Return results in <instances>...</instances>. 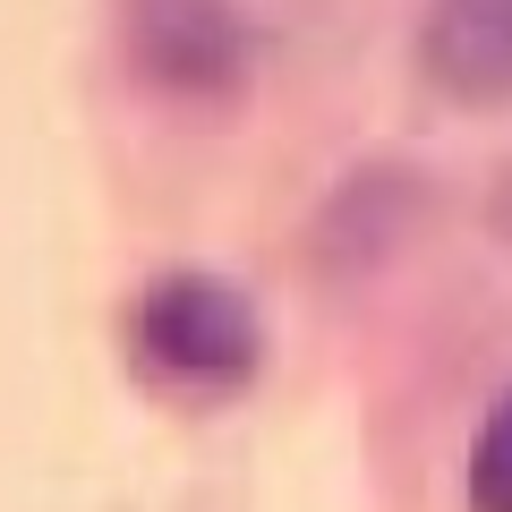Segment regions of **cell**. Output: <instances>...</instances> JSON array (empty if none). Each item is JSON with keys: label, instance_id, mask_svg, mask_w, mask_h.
Masks as SVG:
<instances>
[{"label": "cell", "instance_id": "6da1fadb", "mask_svg": "<svg viewBox=\"0 0 512 512\" xmlns=\"http://www.w3.org/2000/svg\"><path fill=\"white\" fill-rule=\"evenodd\" d=\"M128 325H137L146 367H163V376H180V384H231V376H248L256 350H265L256 299L239 291V282H222V274H197V265L154 274Z\"/></svg>", "mask_w": 512, "mask_h": 512}, {"label": "cell", "instance_id": "7a4b0ae2", "mask_svg": "<svg viewBox=\"0 0 512 512\" xmlns=\"http://www.w3.org/2000/svg\"><path fill=\"white\" fill-rule=\"evenodd\" d=\"M248 18L239 0H128V60L171 94H222L248 77Z\"/></svg>", "mask_w": 512, "mask_h": 512}, {"label": "cell", "instance_id": "3957f363", "mask_svg": "<svg viewBox=\"0 0 512 512\" xmlns=\"http://www.w3.org/2000/svg\"><path fill=\"white\" fill-rule=\"evenodd\" d=\"M419 77L444 103H504L512 94V0H427Z\"/></svg>", "mask_w": 512, "mask_h": 512}, {"label": "cell", "instance_id": "277c9868", "mask_svg": "<svg viewBox=\"0 0 512 512\" xmlns=\"http://www.w3.org/2000/svg\"><path fill=\"white\" fill-rule=\"evenodd\" d=\"M470 512H512V384L487 402L470 436Z\"/></svg>", "mask_w": 512, "mask_h": 512}]
</instances>
